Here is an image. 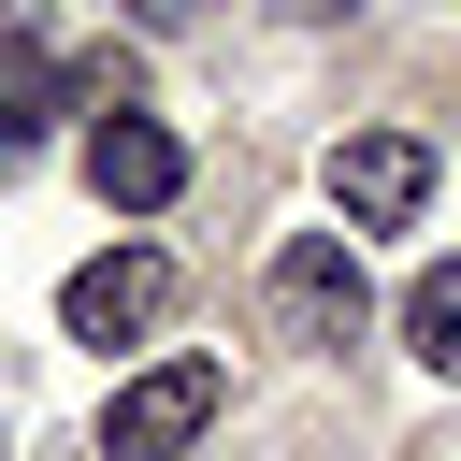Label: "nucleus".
<instances>
[{"label": "nucleus", "instance_id": "obj_5", "mask_svg": "<svg viewBox=\"0 0 461 461\" xmlns=\"http://www.w3.org/2000/svg\"><path fill=\"white\" fill-rule=\"evenodd\" d=\"M86 187H101V216H158V202L187 187V144H173L158 115H101V130H86Z\"/></svg>", "mask_w": 461, "mask_h": 461}, {"label": "nucleus", "instance_id": "obj_1", "mask_svg": "<svg viewBox=\"0 0 461 461\" xmlns=\"http://www.w3.org/2000/svg\"><path fill=\"white\" fill-rule=\"evenodd\" d=\"M259 303H274V331H288V346H360L375 274H360V245H346V230H288V245H274V274H259Z\"/></svg>", "mask_w": 461, "mask_h": 461}, {"label": "nucleus", "instance_id": "obj_2", "mask_svg": "<svg viewBox=\"0 0 461 461\" xmlns=\"http://www.w3.org/2000/svg\"><path fill=\"white\" fill-rule=\"evenodd\" d=\"M216 360H158V375H130L115 403H101V461H187L202 432H216Z\"/></svg>", "mask_w": 461, "mask_h": 461}, {"label": "nucleus", "instance_id": "obj_3", "mask_svg": "<svg viewBox=\"0 0 461 461\" xmlns=\"http://www.w3.org/2000/svg\"><path fill=\"white\" fill-rule=\"evenodd\" d=\"M158 317H173V259H158V245H101V259L58 288V331H72V346H144Z\"/></svg>", "mask_w": 461, "mask_h": 461}, {"label": "nucleus", "instance_id": "obj_7", "mask_svg": "<svg viewBox=\"0 0 461 461\" xmlns=\"http://www.w3.org/2000/svg\"><path fill=\"white\" fill-rule=\"evenodd\" d=\"M288 14H360V0H288Z\"/></svg>", "mask_w": 461, "mask_h": 461}, {"label": "nucleus", "instance_id": "obj_4", "mask_svg": "<svg viewBox=\"0 0 461 461\" xmlns=\"http://www.w3.org/2000/svg\"><path fill=\"white\" fill-rule=\"evenodd\" d=\"M432 202V144L418 130H360V144H331V216L346 230H403Z\"/></svg>", "mask_w": 461, "mask_h": 461}, {"label": "nucleus", "instance_id": "obj_6", "mask_svg": "<svg viewBox=\"0 0 461 461\" xmlns=\"http://www.w3.org/2000/svg\"><path fill=\"white\" fill-rule=\"evenodd\" d=\"M403 346H418V360H447V375H461V259H432V274H418V288H403Z\"/></svg>", "mask_w": 461, "mask_h": 461}]
</instances>
